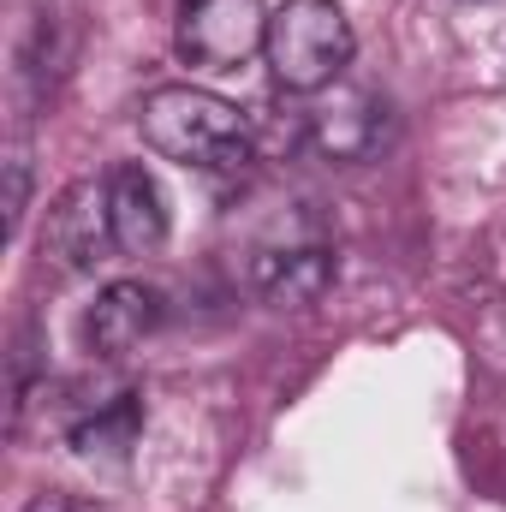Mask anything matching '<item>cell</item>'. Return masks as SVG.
<instances>
[{
  "label": "cell",
  "mask_w": 506,
  "mask_h": 512,
  "mask_svg": "<svg viewBox=\"0 0 506 512\" xmlns=\"http://www.w3.org/2000/svg\"><path fill=\"white\" fill-rule=\"evenodd\" d=\"M137 131L161 161L197 167V173H227L251 161V126L245 114L203 90V84H161L137 102Z\"/></svg>",
  "instance_id": "6da1fadb"
},
{
  "label": "cell",
  "mask_w": 506,
  "mask_h": 512,
  "mask_svg": "<svg viewBox=\"0 0 506 512\" xmlns=\"http://www.w3.org/2000/svg\"><path fill=\"white\" fill-rule=\"evenodd\" d=\"M352 48H358V36H352V18L340 0H280L268 12L262 60L274 72V84L292 96L334 90L352 66Z\"/></svg>",
  "instance_id": "7a4b0ae2"
},
{
  "label": "cell",
  "mask_w": 506,
  "mask_h": 512,
  "mask_svg": "<svg viewBox=\"0 0 506 512\" xmlns=\"http://www.w3.org/2000/svg\"><path fill=\"white\" fill-rule=\"evenodd\" d=\"M179 60L197 72H239L268 48V6L262 0H185L179 12Z\"/></svg>",
  "instance_id": "3957f363"
},
{
  "label": "cell",
  "mask_w": 506,
  "mask_h": 512,
  "mask_svg": "<svg viewBox=\"0 0 506 512\" xmlns=\"http://www.w3.org/2000/svg\"><path fill=\"white\" fill-rule=\"evenodd\" d=\"M298 131H304V143H310L322 161L352 167V161H370V155L381 149V137H387V108H381L370 90L334 84V90L310 96L304 126Z\"/></svg>",
  "instance_id": "277c9868"
},
{
  "label": "cell",
  "mask_w": 506,
  "mask_h": 512,
  "mask_svg": "<svg viewBox=\"0 0 506 512\" xmlns=\"http://www.w3.org/2000/svg\"><path fill=\"white\" fill-rule=\"evenodd\" d=\"M340 262L322 239H286V245H268L251 256V286L274 304V310H310L328 298Z\"/></svg>",
  "instance_id": "5b68a950"
},
{
  "label": "cell",
  "mask_w": 506,
  "mask_h": 512,
  "mask_svg": "<svg viewBox=\"0 0 506 512\" xmlns=\"http://www.w3.org/2000/svg\"><path fill=\"white\" fill-rule=\"evenodd\" d=\"M108 221H114V245L126 256H155L173 233V209L161 179L143 161H120L108 173Z\"/></svg>",
  "instance_id": "8992f818"
},
{
  "label": "cell",
  "mask_w": 506,
  "mask_h": 512,
  "mask_svg": "<svg viewBox=\"0 0 506 512\" xmlns=\"http://www.w3.org/2000/svg\"><path fill=\"white\" fill-rule=\"evenodd\" d=\"M161 316H167L161 286H149V280H114V286L96 292V304L84 316V340H90L96 358H126V352H137L161 328Z\"/></svg>",
  "instance_id": "52a82bcc"
},
{
  "label": "cell",
  "mask_w": 506,
  "mask_h": 512,
  "mask_svg": "<svg viewBox=\"0 0 506 512\" xmlns=\"http://www.w3.org/2000/svg\"><path fill=\"white\" fill-rule=\"evenodd\" d=\"M114 239V221H108V179H78L72 191H60V203L48 209V233H42V251L54 256L60 268H90L102 245Z\"/></svg>",
  "instance_id": "ba28073f"
},
{
  "label": "cell",
  "mask_w": 506,
  "mask_h": 512,
  "mask_svg": "<svg viewBox=\"0 0 506 512\" xmlns=\"http://www.w3.org/2000/svg\"><path fill=\"white\" fill-rule=\"evenodd\" d=\"M137 429H143L137 393H114V399H102L96 411H84V417L72 423V447H78L84 459H120L131 441H137Z\"/></svg>",
  "instance_id": "9c48e42d"
},
{
  "label": "cell",
  "mask_w": 506,
  "mask_h": 512,
  "mask_svg": "<svg viewBox=\"0 0 506 512\" xmlns=\"http://www.w3.org/2000/svg\"><path fill=\"white\" fill-rule=\"evenodd\" d=\"M24 209H30V149L12 143L6 149V239H18Z\"/></svg>",
  "instance_id": "30bf717a"
},
{
  "label": "cell",
  "mask_w": 506,
  "mask_h": 512,
  "mask_svg": "<svg viewBox=\"0 0 506 512\" xmlns=\"http://www.w3.org/2000/svg\"><path fill=\"white\" fill-rule=\"evenodd\" d=\"M24 512H96V507H84V501H72V495H36Z\"/></svg>",
  "instance_id": "8fae6325"
}]
</instances>
